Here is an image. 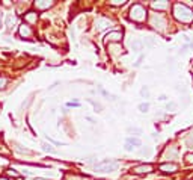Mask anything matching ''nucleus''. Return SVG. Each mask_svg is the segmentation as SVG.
Returning <instances> with one entry per match:
<instances>
[{
    "instance_id": "1",
    "label": "nucleus",
    "mask_w": 193,
    "mask_h": 180,
    "mask_svg": "<svg viewBox=\"0 0 193 180\" xmlns=\"http://www.w3.org/2000/svg\"><path fill=\"white\" fill-rule=\"evenodd\" d=\"M174 17L181 23H192L193 21V11L189 9L186 5L175 3L174 5Z\"/></svg>"
},
{
    "instance_id": "2",
    "label": "nucleus",
    "mask_w": 193,
    "mask_h": 180,
    "mask_svg": "<svg viewBox=\"0 0 193 180\" xmlns=\"http://www.w3.org/2000/svg\"><path fill=\"white\" fill-rule=\"evenodd\" d=\"M130 18L133 21H139V23L140 21H145V18H146V9L142 5H139V3L133 5L131 9H130Z\"/></svg>"
},
{
    "instance_id": "3",
    "label": "nucleus",
    "mask_w": 193,
    "mask_h": 180,
    "mask_svg": "<svg viewBox=\"0 0 193 180\" xmlns=\"http://www.w3.org/2000/svg\"><path fill=\"white\" fill-rule=\"evenodd\" d=\"M116 166H118V163L115 162V160H112V159H104L101 163H98V165H95V170L97 171H115L116 170Z\"/></svg>"
},
{
    "instance_id": "4",
    "label": "nucleus",
    "mask_w": 193,
    "mask_h": 180,
    "mask_svg": "<svg viewBox=\"0 0 193 180\" xmlns=\"http://www.w3.org/2000/svg\"><path fill=\"white\" fill-rule=\"evenodd\" d=\"M152 170H154V166H152L151 163H142V165L134 166L131 171H133L134 174H148V173H151Z\"/></svg>"
},
{
    "instance_id": "5",
    "label": "nucleus",
    "mask_w": 193,
    "mask_h": 180,
    "mask_svg": "<svg viewBox=\"0 0 193 180\" xmlns=\"http://www.w3.org/2000/svg\"><path fill=\"white\" fill-rule=\"evenodd\" d=\"M122 40V32L119 30H113L106 35V43H119Z\"/></svg>"
},
{
    "instance_id": "6",
    "label": "nucleus",
    "mask_w": 193,
    "mask_h": 180,
    "mask_svg": "<svg viewBox=\"0 0 193 180\" xmlns=\"http://www.w3.org/2000/svg\"><path fill=\"white\" fill-rule=\"evenodd\" d=\"M18 35L23 36V38H30V36H32V29H30V26L26 24V23H23L20 27H18Z\"/></svg>"
},
{
    "instance_id": "7",
    "label": "nucleus",
    "mask_w": 193,
    "mask_h": 180,
    "mask_svg": "<svg viewBox=\"0 0 193 180\" xmlns=\"http://www.w3.org/2000/svg\"><path fill=\"white\" fill-rule=\"evenodd\" d=\"M159 170H160L161 173H169V174H171V173H175V171L178 170V165H176V163H172V162H171V163H161V165L159 166Z\"/></svg>"
},
{
    "instance_id": "8",
    "label": "nucleus",
    "mask_w": 193,
    "mask_h": 180,
    "mask_svg": "<svg viewBox=\"0 0 193 180\" xmlns=\"http://www.w3.org/2000/svg\"><path fill=\"white\" fill-rule=\"evenodd\" d=\"M55 3L51 2V0H38V2H35V8L36 9H48V8H51Z\"/></svg>"
},
{
    "instance_id": "9",
    "label": "nucleus",
    "mask_w": 193,
    "mask_h": 180,
    "mask_svg": "<svg viewBox=\"0 0 193 180\" xmlns=\"http://www.w3.org/2000/svg\"><path fill=\"white\" fill-rule=\"evenodd\" d=\"M24 21H27L30 24H35L38 21V14L35 11H29V12H26L24 14Z\"/></svg>"
},
{
    "instance_id": "10",
    "label": "nucleus",
    "mask_w": 193,
    "mask_h": 180,
    "mask_svg": "<svg viewBox=\"0 0 193 180\" xmlns=\"http://www.w3.org/2000/svg\"><path fill=\"white\" fill-rule=\"evenodd\" d=\"M168 6H169V3L166 2V0H161V2H152L151 3V8L152 9H157V11H164Z\"/></svg>"
},
{
    "instance_id": "11",
    "label": "nucleus",
    "mask_w": 193,
    "mask_h": 180,
    "mask_svg": "<svg viewBox=\"0 0 193 180\" xmlns=\"http://www.w3.org/2000/svg\"><path fill=\"white\" fill-rule=\"evenodd\" d=\"M107 26H110L109 20H98L97 21V30H103V29H106Z\"/></svg>"
},
{
    "instance_id": "12",
    "label": "nucleus",
    "mask_w": 193,
    "mask_h": 180,
    "mask_svg": "<svg viewBox=\"0 0 193 180\" xmlns=\"http://www.w3.org/2000/svg\"><path fill=\"white\" fill-rule=\"evenodd\" d=\"M127 144L139 147V145H142V141H140L139 138H133V136H130V138H127Z\"/></svg>"
},
{
    "instance_id": "13",
    "label": "nucleus",
    "mask_w": 193,
    "mask_h": 180,
    "mask_svg": "<svg viewBox=\"0 0 193 180\" xmlns=\"http://www.w3.org/2000/svg\"><path fill=\"white\" fill-rule=\"evenodd\" d=\"M131 48H133L134 51H139V50H142V43H140L139 40L133 41V43H131Z\"/></svg>"
},
{
    "instance_id": "14",
    "label": "nucleus",
    "mask_w": 193,
    "mask_h": 180,
    "mask_svg": "<svg viewBox=\"0 0 193 180\" xmlns=\"http://www.w3.org/2000/svg\"><path fill=\"white\" fill-rule=\"evenodd\" d=\"M89 103H91V105L95 108V112H101V111H103V106L100 105V103H97V101H94V100H91V98H89Z\"/></svg>"
},
{
    "instance_id": "15",
    "label": "nucleus",
    "mask_w": 193,
    "mask_h": 180,
    "mask_svg": "<svg viewBox=\"0 0 193 180\" xmlns=\"http://www.w3.org/2000/svg\"><path fill=\"white\" fill-rule=\"evenodd\" d=\"M148 109H149V103H140V105H139V111L142 113L148 112Z\"/></svg>"
},
{
    "instance_id": "16",
    "label": "nucleus",
    "mask_w": 193,
    "mask_h": 180,
    "mask_svg": "<svg viewBox=\"0 0 193 180\" xmlns=\"http://www.w3.org/2000/svg\"><path fill=\"white\" fill-rule=\"evenodd\" d=\"M176 108H178V105H176V103L175 101H169L168 103V105H166V109H168V111H176Z\"/></svg>"
},
{
    "instance_id": "17",
    "label": "nucleus",
    "mask_w": 193,
    "mask_h": 180,
    "mask_svg": "<svg viewBox=\"0 0 193 180\" xmlns=\"http://www.w3.org/2000/svg\"><path fill=\"white\" fill-rule=\"evenodd\" d=\"M14 21H15V17L12 15V14H9V15L6 17V26H8V27H11V26L14 24Z\"/></svg>"
},
{
    "instance_id": "18",
    "label": "nucleus",
    "mask_w": 193,
    "mask_h": 180,
    "mask_svg": "<svg viewBox=\"0 0 193 180\" xmlns=\"http://www.w3.org/2000/svg\"><path fill=\"white\" fill-rule=\"evenodd\" d=\"M140 95L145 97V98L149 97V89H148V86H142V89H140Z\"/></svg>"
},
{
    "instance_id": "19",
    "label": "nucleus",
    "mask_w": 193,
    "mask_h": 180,
    "mask_svg": "<svg viewBox=\"0 0 193 180\" xmlns=\"http://www.w3.org/2000/svg\"><path fill=\"white\" fill-rule=\"evenodd\" d=\"M127 130L130 132V133H137V135L142 133V129H139V127H128Z\"/></svg>"
},
{
    "instance_id": "20",
    "label": "nucleus",
    "mask_w": 193,
    "mask_h": 180,
    "mask_svg": "<svg viewBox=\"0 0 193 180\" xmlns=\"http://www.w3.org/2000/svg\"><path fill=\"white\" fill-rule=\"evenodd\" d=\"M6 174L8 176H11V177H20V174L17 173V170H14V168H9L8 171H6Z\"/></svg>"
},
{
    "instance_id": "21",
    "label": "nucleus",
    "mask_w": 193,
    "mask_h": 180,
    "mask_svg": "<svg viewBox=\"0 0 193 180\" xmlns=\"http://www.w3.org/2000/svg\"><path fill=\"white\" fill-rule=\"evenodd\" d=\"M109 3H110L112 6H121V5L125 3V0H110Z\"/></svg>"
},
{
    "instance_id": "22",
    "label": "nucleus",
    "mask_w": 193,
    "mask_h": 180,
    "mask_svg": "<svg viewBox=\"0 0 193 180\" xmlns=\"http://www.w3.org/2000/svg\"><path fill=\"white\" fill-rule=\"evenodd\" d=\"M184 160L187 163H193V153H187L186 156H184Z\"/></svg>"
},
{
    "instance_id": "23",
    "label": "nucleus",
    "mask_w": 193,
    "mask_h": 180,
    "mask_svg": "<svg viewBox=\"0 0 193 180\" xmlns=\"http://www.w3.org/2000/svg\"><path fill=\"white\" fill-rule=\"evenodd\" d=\"M6 83H8V79H6V77H0V89L5 88Z\"/></svg>"
},
{
    "instance_id": "24",
    "label": "nucleus",
    "mask_w": 193,
    "mask_h": 180,
    "mask_svg": "<svg viewBox=\"0 0 193 180\" xmlns=\"http://www.w3.org/2000/svg\"><path fill=\"white\" fill-rule=\"evenodd\" d=\"M42 148H44L45 151H55V148L51 147V145H48V144H42Z\"/></svg>"
},
{
    "instance_id": "25",
    "label": "nucleus",
    "mask_w": 193,
    "mask_h": 180,
    "mask_svg": "<svg viewBox=\"0 0 193 180\" xmlns=\"http://www.w3.org/2000/svg\"><path fill=\"white\" fill-rule=\"evenodd\" d=\"M0 165H8V159H5L3 156H0Z\"/></svg>"
},
{
    "instance_id": "26",
    "label": "nucleus",
    "mask_w": 193,
    "mask_h": 180,
    "mask_svg": "<svg viewBox=\"0 0 193 180\" xmlns=\"http://www.w3.org/2000/svg\"><path fill=\"white\" fill-rule=\"evenodd\" d=\"M142 61H143V56H140V58L137 59V62L134 64V67H139V65H140V64H142Z\"/></svg>"
},
{
    "instance_id": "27",
    "label": "nucleus",
    "mask_w": 193,
    "mask_h": 180,
    "mask_svg": "<svg viewBox=\"0 0 193 180\" xmlns=\"http://www.w3.org/2000/svg\"><path fill=\"white\" fill-rule=\"evenodd\" d=\"M125 150H127V151H133V145H130V144H125Z\"/></svg>"
},
{
    "instance_id": "28",
    "label": "nucleus",
    "mask_w": 193,
    "mask_h": 180,
    "mask_svg": "<svg viewBox=\"0 0 193 180\" xmlns=\"http://www.w3.org/2000/svg\"><path fill=\"white\" fill-rule=\"evenodd\" d=\"M166 98H168V97H166V95H160V98H159V100H161V101H164Z\"/></svg>"
},
{
    "instance_id": "29",
    "label": "nucleus",
    "mask_w": 193,
    "mask_h": 180,
    "mask_svg": "<svg viewBox=\"0 0 193 180\" xmlns=\"http://www.w3.org/2000/svg\"><path fill=\"white\" fill-rule=\"evenodd\" d=\"M2 17H3V15H2V12H0V24H2Z\"/></svg>"
},
{
    "instance_id": "30",
    "label": "nucleus",
    "mask_w": 193,
    "mask_h": 180,
    "mask_svg": "<svg viewBox=\"0 0 193 180\" xmlns=\"http://www.w3.org/2000/svg\"><path fill=\"white\" fill-rule=\"evenodd\" d=\"M35 180H47V179H39V177H36Z\"/></svg>"
},
{
    "instance_id": "31",
    "label": "nucleus",
    "mask_w": 193,
    "mask_h": 180,
    "mask_svg": "<svg viewBox=\"0 0 193 180\" xmlns=\"http://www.w3.org/2000/svg\"><path fill=\"white\" fill-rule=\"evenodd\" d=\"M0 180H8L6 177H0Z\"/></svg>"
},
{
    "instance_id": "32",
    "label": "nucleus",
    "mask_w": 193,
    "mask_h": 180,
    "mask_svg": "<svg viewBox=\"0 0 193 180\" xmlns=\"http://www.w3.org/2000/svg\"><path fill=\"white\" fill-rule=\"evenodd\" d=\"M95 180H104V179H95Z\"/></svg>"
}]
</instances>
